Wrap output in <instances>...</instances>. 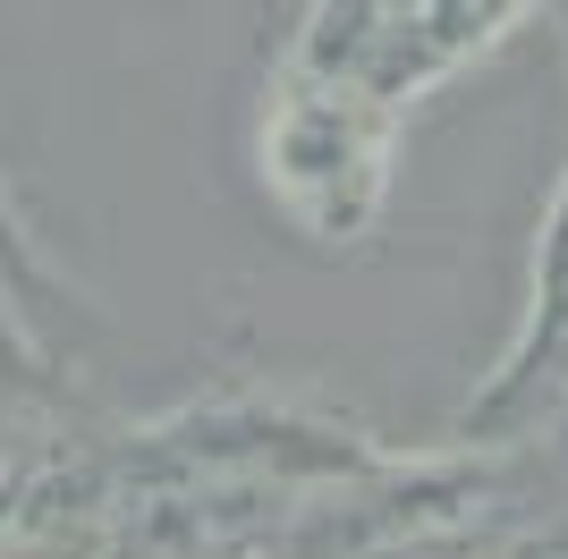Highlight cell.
Masks as SVG:
<instances>
[{
	"label": "cell",
	"instance_id": "52a82bcc",
	"mask_svg": "<svg viewBox=\"0 0 568 559\" xmlns=\"http://www.w3.org/2000/svg\"><path fill=\"white\" fill-rule=\"evenodd\" d=\"M551 34H568V0H560V9H551Z\"/></svg>",
	"mask_w": 568,
	"mask_h": 559
},
{
	"label": "cell",
	"instance_id": "3957f363",
	"mask_svg": "<svg viewBox=\"0 0 568 559\" xmlns=\"http://www.w3.org/2000/svg\"><path fill=\"white\" fill-rule=\"evenodd\" d=\"M560 0H281L255 69L306 77L390 111L399 128L484 77L500 51L551 26Z\"/></svg>",
	"mask_w": 568,
	"mask_h": 559
},
{
	"label": "cell",
	"instance_id": "277c9868",
	"mask_svg": "<svg viewBox=\"0 0 568 559\" xmlns=\"http://www.w3.org/2000/svg\"><path fill=\"white\" fill-rule=\"evenodd\" d=\"M119 416L85 398L77 365L0 382V559H111Z\"/></svg>",
	"mask_w": 568,
	"mask_h": 559
},
{
	"label": "cell",
	"instance_id": "6da1fadb",
	"mask_svg": "<svg viewBox=\"0 0 568 559\" xmlns=\"http://www.w3.org/2000/svg\"><path fill=\"white\" fill-rule=\"evenodd\" d=\"M442 441H390L314 373L221 356L119 416L111 559H348L416 500Z\"/></svg>",
	"mask_w": 568,
	"mask_h": 559
},
{
	"label": "cell",
	"instance_id": "8992f818",
	"mask_svg": "<svg viewBox=\"0 0 568 559\" xmlns=\"http://www.w3.org/2000/svg\"><path fill=\"white\" fill-rule=\"evenodd\" d=\"M568 51V34H560ZM568 416V153L560 179L544 195V221H535V255H526V288H518V323L500 339V356L467 382L442 433L433 441L458 449H518L535 433Z\"/></svg>",
	"mask_w": 568,
	"mask_h": 559
},
{
	"label": "cell",
	"instance_id": "5b68a950",
	"mask_svg": "<svg viewBox=\"0 0 568 559\" xmlns=\"http://www.w3.org/2000/svg\"><path fill=\"white\" fill-rule=\"evenodd\" d=\"M348 559H568V416L518 449L442 441L416 500Z\"/></svg>",
	"mask_w": 568,
	"mask_h": 559
},
{
	"label": "cell",
	"instance_id": "7a4b0ae2",
	"mask_svg": "<svg viewBox=\"0 0 568 559\" xmlns=\"http://www.w3.org/2000/svg\"><path fill=\"white\" fill-rule=\"evenodd\" d=\"M407 136L390 111L306 77L255 69L237 111V170L272 230L314 263H365L399 230Z\"/></svg>",
	"mask_w": 568,
	"mask_h": 559
}]
</instances>
